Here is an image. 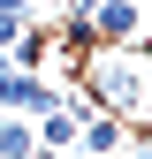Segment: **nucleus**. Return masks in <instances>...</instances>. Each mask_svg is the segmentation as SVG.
Instances as JSON below:
<instances>
[{"mask_svg":"<svg viewBox=\"0 0 152 159\" xmlns=\"http://www.w3.org/2000/svg\"><path fill=\"white\" fill-rule=\"evenodd\" d=\"M122 144H129V121H122V114H107V106H91L84 121H76V152H91V159H114Z\"/></svg>","mask_w":152,"mask_h":159,"instance_id":"nucleus-2","label":"nucleus"},{"mask_svg":"<svg viewBox=\"0 0 152 159\" xmlns=\"http://www.w3.org/2000/svg\"><path fill=\"white\" fill-rule=\"evenodd\" d=\"M31 8H53V15H61V0H31Z\"/></svg>","mask_w":152,"mask_h":159,"instance_id":"nucleus-8","label":"nucleus"},{"mask_svg":"<svg viewBox=\"0 0 152 159\" xmlns=\"http://www.w3.org/2000/svg\"><path fill=\"white\" fill-rule=\"evenodd\" d=\"M0 159H38V129H31V114H8V121H0Z\"/></svg>","mask_w":152,"mask_h":159,"instance_id":"nucleus-5","label":"nucleus"},{"mask_svg":"<svg viewBox=\"0 0 152 159\" xmlns=\"http://www.w3.org/2000/svg\"><path fill=\"white\" fill-rule=\"evenodd\" d=\"M76 121H84V114L46 106V114H38V152H76Z\"/></svg>","mask_w":152,"mask_h":159,"instance_id":"nucleus-4","label":"nucleus"},{"mask_svg":"<svg viewBox=\"0 0 152 159\" xmlns=\"http://www.w3.org/2000/svg\"><path fill=\"white\" fill-rule=\"evenodd\" d=\"M76 84L91 91V106L122 114L129 129H152V46L145 38H114V46H91L76 61Z\"/></svg>","mask_w":152,"mask_h":159,"instance_id":"nucleus-1","label":"nucleus"},{"mask_svg":"<svg viewBox=\"0 0 152 159\" xmlns=\"http://www.w3.org/2000/svg\"><path fill=\"white\" fill-rule=\"evenodd\" d=\"M137 0H91V15H84V30L99 38V46H114V38H137Z\"/></svg>","mask_w":152,"mask_h":159,"instance_id":"nucleus-3","label":"nucleus"},{"mask_svg":"<svg viewBox=\"0 0 152 159\" xmlns=\"http://www.w3.org/2000/svg\"><path fill=\"white\" fill-rule=\"evenodd\" d=\"M31 23H38V15H0V53H8V46H15V38H23Z\"/></svg>","mask_w":152,"mask_h":159,"instance_id":"nucleus-6","label":"nucleus"},{"mask_svg":"<svg viewBox=\"0 0 152 159\" xmlns=\"http://www.w3.org/2000/svg\"><path fill=\"white\" fill-rule=\"evenodd\" d=\"M0 15H38V8H31V0H0Z\"/></svg>","mask_w":152,"mask_h":159,"instance_id":"nucleus-7","label":"nucleus"},{"mask_svg":"<svg viewBox=\"0 0 152 159\" xmlns=\"http://www.w3.org/2000/svg\"><path fill=\"white\" fill-rule=\"evenodd\" d=\"M137 159H145V152H137Z\"/></svg>","mask_w":152,"mask_h":159,"instance_id":"nucleus-9","label":"nucleus"}]
</instances>
